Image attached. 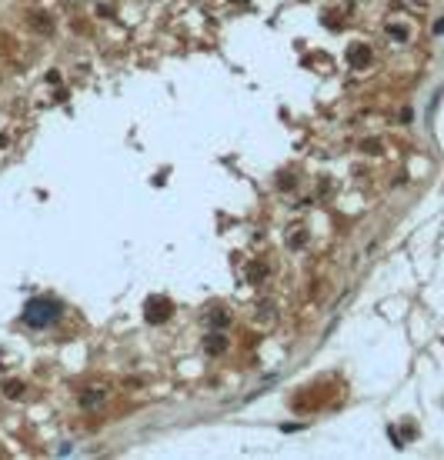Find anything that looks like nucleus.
<instances>
[{
    "mask_svg": "<svg viewBox=\"0 0 444 460\" xmlns=\"http://www.w3.org/2000/svg\"><path fill=\"white\" fill-rule=\"evenodd\" d=\"M60 320V300L54 297H33L23 307V324L27 327H50Z\"/></svg>",
    "mask_w": 444,
    "mask_h": 460,
    "instance_id": "obj_1",
    "label": "nucleus"
},
{
    "mask_svg": "<svg viewBox=\"0 0 444 460\" xmlns=\"http://www.w3.org/2000/svg\"><path fill=\"white\" fill-rule=\"evenodd\" d=\"M170 310H174V304H170L167 297H150V300H147V320H150V324H164V320L170 317Z\"/></svg>",
    "mask_w": 444,
    "mask_h": 460,
    "instance_id": "obj_2",
    "label": "nucleus"
},
{
    "mask_svg": "<svg viewBox=\"0 0 444 460\" xmlns=\"http://www.w3.org/2000/svg\"><path fill=\"white\" fill-rule=\"evenodd\" d=\"M97 404H104V390H100V387H90L87 394L80 397V407H87V410H90V407H97Z\"/></svg>",
    "mask_w": 444,
    "mask_h": 460,
    "instance_id": "obj_3",
    "label": "nucleus"
},
{
    "mask_svg": "<svg viewBox=\"0 0 444 460\" xmlns=\"http://www.w3.org/2000/svg\"><path fill=\"white\" fill-rule=\"evenodd\" d=\"M204 347H207V353H224L227 350V337H224V334H211Z\"/></svg>",
    "mask_w": 444,
    "mask_h": 460,
    "instance_id": "obj_4",
    "label": "nucleus"
},
{
    "mask_svg": "<svg viewBox=\"0 0 444 460\" xmlns=\"http://www.w3.org/2000/svg\"><path fill=\"white\" fill-rule=\"evenodd\" d=\"M367 60H371V50L367 47H354L351 50V67H364Z\"/></svg>",
    "mask_w": 444,
    "mask_h": 460,
    "instance_id": "obj_5",
    "label": "nucleus"
},
{
    "mask_svg": "<svg viewBox=\"0 0 444 460\" xmlns=\"http://www.w3.org/2000/svg\"><path fill=\"white\" fill-rule=\"evenodd\" d=\"M264 274H267V270H264V263H251V267H247V277H251V284L264 280Z\"/></svg>",
    "mask_w": 444,
    "mask_h": 460,
    "instance_id": "obj_6",
    "label": "nucleus"
},
{
    "mask_svg": "<svg viewBox=\"0 0 444 460\" xmlns=\"http://www.w3.org/2000/svg\"><path fill=\"white\" fill-rule=\"evenodd\" d=\"M7 397H20V383H17V380L7 383Z\"/></svg>",
    "mask_w": 444,
    "mask_h": 460,
    "instance_id": "obj_7",
    "label": "nucleus"
}]
</instances>
